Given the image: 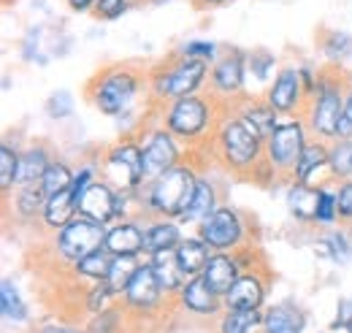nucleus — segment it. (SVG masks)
I'll use <instances>...</instances> for the list:
<instances>
[{
	"label": "nucleus",
	"mask_w": 352,
	"mask_h": 333,
	"mask_svg": "<svg viewBox=\"0 0 352 333\" xmlns=\"http://www.w3.org/2000/svg\"><path fill=\"white\" fill-rule=\"evenodd\" d=\"M198 171L187 163H179L176 168L166 171L155 182H146L144 193V211L152 217H166V219H182L187 211L195 184H198Z\"/></svg>",
	"instance_id": "1"
},
{
	"label": "nucleus",
	"mask_w": 352,
	"mask_h": 333,
	"mask_svg": "<svg viewBox=\"0 0 352 333\" xmlns=\"http://www.w3.org/2000/svg\"><path fill=\"white\" fill-rule=\"evenodd\" d=\"M214 141L220 158L233 173H252L265 160V141L239 114L222 120Z\"/></svg>",
	"instance_id": "2"
},
{
	"label": "nucleus",
	"mask_w": 352,
	"mask_h": 333,
	"mask_svg": "<svg viewBox=\"0 0 352 333\" xmlns=\"http://www.w3.org/2000/svg\"><path fill=\"white\" fill-rule=\"evenodd\" d=\"M138 89H141V74L133 65H122V63L98 71L87 87L92 106L106 117H117L128 111Z\"/></svg>",
	"instance_id": "3"
},
{
	"label": "nucleus",
	"mask_w": 352,
	"mask_h": 333,
	"mask_svg": "<svg viewBox=\"0 0 352 333\" xmlns=\"http://www.w3.org/2000/svg\"><path fill=\"white\" fill-rule=\"evenodd\" d=\"M209 74H212V71H209L206 63H201V60H187V57L174 54L168 63H160V65L149 74L152 95H155V100L174 103L179 98L195 95V92L204 87Z\"/></svg>",
	"instance_id": "4"
},
{
	"label": "nucleus",
	"mask_w": 352,
	"mask_h": 333,
	"mask_svg": "<svg viewBox=\"0 0 352 333\" xmlns=\"http://www.w3.org/2000/svg\"><path fill=\"white\" fill-rule=\"evenodd\" d=\"M100 179L109 182L117 193H138L146 184L141 144L133 138H122L109 147L100 158Z\"/></svg>",
	"instance_id": "5"
},
{
	"label": "nucleus",
	"mask_w": 352,
	"mask_h": 333,
	"mask_svg": "<svg viewBox=\"0 0 352 333\" xmlns=\"http://www.w3.org/2000/svg\"><path fill=\"white\" fill-rule=\"evenodd\" d=\"M214 122V103L201 95H187L163 109V127L179 141H198Z\"/></svg>",
	"instance_id": "6"
},
{
	"label": "nucleus",
	"mask_w": 352,
	"mask_h": 333,
	"mask_svg": "<svg viewBox=\"0 0 352 333\" xmlns=\"http://www.w3.org/2000/svg\"><path fill=\"white\" fill-rule=\"evenodd\" d=\"M307 125L304 120H285L279 122L276 130L265 138V163L274 168V173L279 176H293L298 160L307 149Z\"/></svg>",
	"instance_id": "7"
},
{
	"label": "nucleus",
	"mask_w": 352,
	"mask_h": 333,
	"mask_svg": "<svg viewBox=\"0 0 352 333\" xmlns=\"http://www.w3.org/2000/svg\"><path fill=\"white\" fill-rule=\"evenodd\" d=\"M344 98H347V89H344L342 79L320 74L317 92H314L311 109H309V127L320 138H333L336 141L339 120H342V111H344Z\"/></svg>",
	"instance_id": "8"
},
{
	"label": "nucleus",
	"mask_w": 352,
	"mask_h": 333,
	"mask_svg": "<svg viewBox=\"0 0 352 333\" xmlns=\"http://www.w3.org/2000/svg\"><path fill=\"white\" fill-rule=\"evenodd\" d=\"M106 225L87 219V217H74L63 230L54 233V250L63 260L68 263H76L82 257H87L89 252L100 250L103 241H106Z\"/></svg>",
	"instance_id": "9"
},
{
	"label": "nucleus",
	"mask_w": 352,
	"mask_h": 333,
	"mask_svg": "<svg viewBox=\"0 0 352 333\" xmlns=\"http://www.w3.org/2000/svg\"><path fill=\"white\" fill-rule=\"evenodd\" d=\"M141 155H144V179L155 182L157 176H163L166 171L179 166L182 160V147L171 130L166 127H155L144 136L141 141Z\"/></svg>",
	"instance_id": "10"
},
{
	"label": "nucleus",
	"mask_w": 352,
	"mask_h": 333,
	"mask_svg": "<svg viewBox=\"0 0 352 333\" xmlns=\"http://www.w3.org/2000/svg\"><path fill=\"white\" fill-rule=\"evenodd\" d=\"M244 219L236 208L220 206L212 217L198 225V236L212 247V252H236L244 241Z\"/></svg>",
	"instance_id": "11"
},
{
	"label": "nucleus",
	"mask_w": 352,
	"mask_h": 333,
	"mask_svg": "<svg viewBox=\"0 0 352 333\" xmlns=\"http://www.w3.org/2000/svg\"><path fill=\"white\" fill-rule=\"evenodd\" d=\"M247 52L241 49H230L220 54V60L212 65V74H209V82H212V89L222 95V98H236L241 89H244V82H247Z\"/></svg>",
	"instance_id": "12"
},
{
	"label": "nucleus",
	"mask_w": 352,
	"mask_h": 333,
	"mask_svg": "<svg viewBox=\"0 0 352 333\" xmlns=\"http://www.w3.org/2000/svg\"><path fill=\"white\" fill-rule=\"evenodd\" d=\"M265 100L271 103V109L276 114H296L301 109V103L309 100L307 92H304V82H301V71L293 65L282 68L268 87Z\"/></svg>",
	"instance_id": "13"
},
{
	"label": "nucleus",
	"mask_w": 352,
	"mask_h": 333,
	"mask_svg": "<svg viewBox=\"0 0 352 333\" xmlns=\"http://www.w3.org/2000/svg\"><path fill=\"white\" fill-rule=\"evenodd\" d=\"M79 214L100 225H109L111 219H117V190L103 179L92 182L79 195Z\"/></svg>",
	"instance_id": "14"
},
{
	"label": "nucleus",
	"mask_w": 352,
	"mask_h": 333,
	"mask_svg": "<svg viewBox=\"0 0 352 333\" xmlns=\"http://www.w3.org/2000/svg\"><path fill=\"white\" fill-rule=\"evenodd\" d=\"M103 250L114 257H141L144 255V225L138 219H120L106 230Z\"/></svg>",
	"instance_id": "15"
},
{
	"label": "nucleus",
	"mask_w": 352,
	"mask_h": 333,
	"mask_svg": "<svg viewBox=\"0 0 352 333\" xmlns=\"http://www.w3.org/2000/svg\"><path fill=\"white\" fill-rule=\"evenodd\" d=\"M163 288H160V282H157V277H155V268H152V263H149V257L141 263V268L135 271V277L131 279V285H128V290H125V301L135 306V309H155L160 301H163Z\"/></svg>",
	"instance_id": "16"
},
{
	"label": "nucleus",
	"mask_w": 352,
	"mask_h": 333,
	"mask_svg": "<svg viewBox=\"0 0 352 333\" xmlns=\"http://www.w3.org/2000/svg\"><path fill=\"white\" fill-rule=\"evenodd\" d=\"M241 274H244V268H241L236 252H214V255L209 257V263H206V268H204L201 277L206 279V285L217 292L220 298H225L228 290L233 288V282H236Z\"/></svg>",
	"instance_id": "17"
},
{
	"label": "nucleus",
	"mask_w": 352,
	"mask_h": 333,
	"mask_svg": "<svg viewBox=\"0 0 352 333\" xmlns=\"http://www.w3.org/2000/svg\"><path fill=\"white\" fill-rule=\"evenodd\" d=\"M179 301L187 312L192 314H201V317H212L220 312V306L225 303L217 292L206 285L204 277H192L184 282V288L179 290Z\"/></svg>",
	"instance_id": "18"
},
{
	"label": "nucleus",
	"mask_w": 352,
	"mask_h": 333,
	"mask_svg": "<svg viewBox=\"0 0 352 333\" xmlns=\"http://www.w3.org/2000/svg\"><path fill=\"white\" fill-rule=\"evenodd\" d=\"M265 298V282L261 279L258 271H244L233 288L228 290V295L222 298L225 301V309H261Z\"/></svg>",
	"instance_id": "19"
},
{
	"label": "nucleus",
	"mask_w": 352,
	"mask_h": 333,
	"mask_svg": "<svg viewBox=\"0 0 352 333\" xmlns=\"http://www.w3.org/2000/svg\"><path fill=\"white\" fill-rule=\"evenodd\" d=\"M182 228L176 219H166V217H152L144 225V255H157V252L176 250L182 244Z\"/></svg>",
	"instance_id": "20"
},
{
	"label": "nucleus",
	"mask_w": 352,
	"mask_h": 333,
	"mask_svg": "<svg viewBox=\"0 0 352 333\" xmlns=\"http://www.w3.org/2000/svg\"><path fill=\"white\" fill-rule=\"evenodd\" d=\"M220 208V193H217V184L206 176H198V184H195V193H192V201L187 211L182 214V222L184 225H201L206 217H212L214 211Z\"/></svg>",
	"instance_id": "21"
},
{
	"label": "nucleus",
	"mask_w": 352,
	"mask_h": 333,
	"mask_svg": "<svg viewBox=\"0 0 352 333\" xmlns=\"http://www.w3.org/2000/svg\"><path fill=\"white\" fill-rule=\"evenodd\" d=\"M212 255H214L212 247L201 236H184L182 244L176 247V263H179L182 274L187 279H192V277H201L204 274V268H206V263H209Z\"/></svg>",
	"instance_id": "22"
},
{
	"label": "nucleus",
	"mask_w": 352,
	"mask_h": 333,
	"mask_svg": "<svg viewBox=\"0 0 352 333\" xmlns=\"http://www.w3.org/2000/svg\"><path fill=\"white\" fill-rule=\"evenodd\" d=\"M52 155L44 144L28 147L25 152H19V173H16V187H28V184H38L44 179L46 168L52 166Z\"/></svg>",
	"instance_id": "23"
},
{
	"label": "nucleus",
	"mask_w": 352,
	"mask_h": 333,
	"mask_svg": "<svg viewBox=\"0 0 352 333\" xmlns=\"http://www.w3.org/2000/svg\"><path fill=\"white\" fill-rule=\"evenodd\" d=\"M307 317L296 303H276L263 314V333H301Z\"/></svg>",
	"instance_id": "24"
},
{
	"label": "nucleus",
	"mask_w": 352,
	"mask_h": 333,
	"mask_svg": "<svg viewBox=\"0 0 352 333\" xmlns=\"http://www.w3.org/2000/svg\"><path fill=\"white\" fill-rule=\"evenodd\" d=\"M74 217H79V204H76V195L74 190H63L52 198H46V206H44V225L49 230H63Z\"/></svg>",
	"instance_id": "25"
},
{
	"label": "nucleus",
	"mask_w": 352,
	"mask_h": 333,
	"mask_svg": "<svg viewBox=\"0 0 352 333\" xmlns=\"http://www.w3.org/2000/svg\"><path fill=\"white\" fill-rule=\"evenodd\" d=\"M239 117L252 127L263 141L276 130V125H279V114L271 109V103H268V100H258V98L244 100V106L239 109Z\"/></svg>",
	"instance_id": "26"
},
{
	"label": "nucleus",
	"mask_w": 352,
	"mask_h": 333,
	"mask_svg": "<svg viewBox=\"0 0 352 333\" xmlns=\"http://www.w3.org/2000/svg\"><path fill=\"white\" fill-rule=\"evenodd\" d=\"M320 190L322 187H311L304 182H293L287 190V208L296 219L301 222H314L317 219V204H320Z\"/></svg>",
	"instance_id": "27"
},
{
	"label": "nucleus",
	"mask_w": 352,
	"mask_h": 333,
	"mask_svg": "<svg viewBox=\"0 0 352 333\" xmlns=\"http://www.w3.org/2000/svg\"><path fill=\"white\" fill-rule=\"evenodd\" d=\"M149 263H152L155 277H157V282H160V288H163L166 295H174V292H179L184 288L187 277L182 274V268H179V263H176V250L149 255Z\"/></svg>",
	"instance_id": "28"
},
{
	"label": "nucleus",
	"mask_w": 352,
	"mask_h": 333,
	"mask_svg": "<svg viewBox=\"0 0 352 333\" xmlns=\"http://www.w3.org/2000/svg\"><path fill=\"white\" fill-rule=\"evenodd\" d=\"M328 152H331V147L325 141H309L304 155H301V160H298V168L293 173V179L296 182H304V184H311V179L322 168H328Z\"/></svg>",
	"instance_id": "29"
},
{
	"label": "nucleus",
	"mask_w": 352,
	"mask_h": 333,
	"mask_svg": "<svg viewBox=\"0 0 352 333\" xmlns=\"http://www.w3.org/2000/svg\"><path fill=\"white\" fill-rule=\"evenodd\" d=\"M44 206H46V193L38 184H28V187H16V195H14V211L19 219L30 222L36 217H44Z\"/></svg>",
	"instance_id": "30"
},
{
	"label": "nucleus",
	"mask_w": 352,
	"mask_h": 333,
	"mask_svg": "<svg viewBox=\"0 0 352 333\" xmlns=\"http://www.w3.org/2000/svg\"><path fill=\"white\" fill-rule=\"evenodd\" d=\"M141 257H111L109 274H106V285L111 288L114 295H125L131 279L135 277V271L141 268Z\"/></svg>",
	"instance_id": "31"
},
{
	"label": "nucleus",
	"mask_w": 352,
	"mask_h": 333,
	"mask_svg": "<svg viewBox=\"0 0 352 333\" xmlns=\"http://www.w3.org/2000/svg\"><path fill=\"white\" fill-rule=\"evenodd\" d=\"M263 325L261 309H228L220 320V333H252Z\"/></svg>",
	"instance_id": "32"
},
{
	"label": "nucleus",
	"mask_w": 352,
	"mask_h": 333,
	"mask_svg": "<svg viewBox=\"0 0 352 333\" xmlns=\"http://www.w3.org/2000/svg\"><path fill=\"white\" fill-rule=\"evenodd\" d=\"M111 257H114V255H109V252L100 247V250L89 252L87 257L76 260V263H74V271H76V277H82V279H89V282H103V279H106V274H109Z\"/></svg>",
	"instance_id": "33"
},
{
	"label": "nucleus",
	"mask_w": 352,
	"mask_h": 333,
	"mask_svg": "<svg viewBox=\"0 0 352 333\" xmlns=\"http://www.w3.org/2000/svg\"><path fill=\"white\" fill-rule=\"evenodd\" d=\"M320 49L328 63H342L352 54V36L347 30H325L320 36Z\"/></svg>",
	"instance_id": "34"
},
{
	"label": "nucleus",
	"mask_w": 352,
	"mask_h": 333,
	"mask_svg": "<svg viewBox=\"0 0 352 333\" xmlns=\"http://www.w3.org/2000/svg\"><path fill=\"white\" fill-rule=\"evenodd\" d=\"M0 309H3V317L11 323L28 320V303L22 301V295L11 279H3V285H0Z\"/></svg>",
	"instance_id": "35"
},
{
	"label": "nucleus",
	"mask_w": 352,
	"mask_h": 333,
	"mask_svg": "<svg viewBox=\"0 0 352 333\" xmlns=\"http://www.w3.org/2000/svg\"><path fill=\"white\" fill-rule=\"evenodd\" d=\"M74 176H76V171H71L68 163L52 160V166L46 168L44 179H41V187H44L46 198H52V195H57L63 190H71L74 187Z\"/></svg>",
	"instance_id": "36"
},
{
	"label": "nucleus",
	"mask_w": 352,
	"mask_h": 333,
	"mask_svg": "<svg viewBox=\"0 0 352 333\" xmlns=\"http://www.w3.org/2000/svg\"><path fill=\"white\" fill-rule=\"evenodd\" d=\"M328 171L336 179H352V138H336L331 144Z\"/></svg>",
	"instance_id": "37"
},
{
	"label": "nucleus",
	"mask_w": 352,
	"mask_h": 333,
	"mask_svg": "<svg viewBox=\"0 0 352 333\" xmlns=\"http://www.w3.org/2000/svg\"><path fill=\"white\" fill-rule=\"evenodd\" d=\"M16 173H19V152L3 141L0 144V190L11 193L16 187Z\"/></svg>",
	"instance_id": "38"
},
{
	"label": "nucleus",
	"mask_w": 352,
	"mask_h": 333,
	"mask_svg": "<svg viewBox=\"0 0 352 333\" xmlns=\"http://www.w3.org/2000/svg\"><path fill=\"white\" fill-rule=\"evenodd\" d=\"M176 54L179 57H187V60H201V63H217L220 60V54H217V43L214 41H187L182 43L179 49H176Z\"/></svg>",
	"instance_id": "39"
},
{
	"label": "nucleus",
	"mask_w": 352,
	"mask_h": 333,
	"mask_svg": "<svg viewBox=\"0 0 352 333\" xmlns=\"http://www.w3.org/2000/svg\"><path fill=\"white\" fill-rule=\"evenodd\" d=\"M133 3H138V0H98L95 8H92V17L100 19V22H114V19H120L122 14L131 11Z\"/></svg>",
	"instance_id": "40"
},
{
	"label": "nucleus",
	"mask_w": 352,
	"mask_h": 333,
	"mask_svg": "<svg viewBox=\"0 0 352 333\" xmlns=\"http://www.w3.org/2000/svg\"><path fill=\"white\" fill-rule=\"evenodd\" d=\"M71 111H74V95L68 89H57L46 98V114L52 120H65L71 117Z\"/></svg>",
	"instance_id": "41"
},
{
	"label": "nucleus",
	"mask_w": 352,
	"mask_h": 333,
	"mask_svg": "<svg viewBox=\"0 0 352 333\" xmlns=\"http://www.w3.org/2000/svg\"><path fill=\"white\" fill-rule=\"evenodd\" d=\"M274 65H276V57L271 52H265V49H258V52H250L247 54V71L255 74V79H261V82L268 79V74L274 71Z\"/></svg>",
	"instance_id": "42"
},
{
	"label": "nucleus",
	"mask_w": 352,
	"mask_h": 333,
	"mask_svg": "<svg viewBox=\"0 0 352 333\" xmlns=\"http://www.w3.org/2000/svg\"><path fill=\"white\" fill-rule=\"evenodd\" d=\"M339 219V208H336V190L322 187L320 190V204H317V219L320 225H333Z\"/></svg>",
	"instance_id": "43"
},
{
	"label": "nucleus",
	"mask_w": 352,
	"mask_h": 333,
	"mask_svg": "<svg viewBox=\"0 0 352 333\" xmlns=\"http://www.w3.org/2000/svg\"><path fill=\"white\" fill-rule=\"evenodd\" d=\"M109 298H114V292H111V288L106 285V279H103V282H95V285L87 290V312L89 314H100V312H106Z\"/></svg>",
	"instance_id": "44"
},
{
	"label": "nucleus",
	"mask_w": 352,
	"mask_h": 333,
	"mask_svg": "<svg viewBox=\"0 0 352 333\" xmlns=\"http://www.w3.org/2000/svg\"><path fill=\"white\" fill-rule=\"evenodd\" d=\"M336 208H339V219L352 225V179H344L336 190Z\"/></svg>",
	"instance_id": "45"
},
{
	"label": "nucleus",
	"mask_w": 352,
	"mask_h": 333,
	"mask_svg": "<svg viewBox=\"0 0 352 333\" xmlns=\"http://www.w3.org/2000/svg\"><path fill=\"white\" fill-rule=\"evenodd\" d=\"M92 182H98V179H95V168L92 166H85V168H79V171H76V176H74V187H71V190H74V195H76V204H79V195L87 190Z\"/></svg>",
	"instance_id": "46"
},
{
	"label": "nucleus",
	"mask_w": 352,
	"mask_h": 333,
	"mask_svg": "<svg viewBox=\"0 0 352 333\" xmlns=\"http://www.w3.org/2000/svg\"><path fill=\"white\" fill-rule=\"evenodd\" d=\"M336 138H352V87H347L344 111H342V120H339V136Z\"/></svg>",
	"instance_id": "47"
},
{
	"label": "nucleus",
	"mask_w": 352,
	"mask_h": 333,
	"mask_svg": "<svg viewBox=\"0 0 352 333\" xmlns=\"http://www.w3.org/2000/svg\"><path fill=\"white\" fill-rule=\"evenodd\" d=\"M325 244H331V255L333 257H342V255H350V241L344 233H331L325 239Z\"/></svg>",
	"instance_id": "48"
},
{
	"label": "nucleus",
	"mask_w": 352,
	"mask_h": 333,
	"mask_svg": "<svg viewBox=\"0 0 352 333\" xmlns=\"http://www.w3.org/2000/svg\"><path fill=\"white\" fill-rule=\"evenodd\" d=\"M352 323V301L350 298H344V301H339V317H336V323L333 325H350Z\"/></svg>",
	"instance_id": "49"
},
{
	"label": "nucleus",
	"mask_w": 352,
	"mask_h": 333,
	"mask_svg": "<svg viewBox=\"0 0 352 333\" xmlns=\"http://www.w3.org/2000/svg\"><path fill=\"white\" fill-rule=\"evenodd\" d=\"M98 0H65V6L74 11V14H92Z\"/></svg>",
	"instance_id": "50"
},
{
	"label": "nucleus",
	"mask_w": 352,
	"mask_h": 333,
	"mask_svg": "<svg viewBox=\"0 0 352 333\" xmlns=\"http://www.w3.org/2000/svg\"><path fill=\"white\" fill-rule=\"evenodd\" d=\"M195 8H214V6H222V3H228V0H190Z\"/></svg>",
	"instance_id": "51"
},
{
	"label": "nucleus",
	"mask_w": 352,
	"mask_h": 333,
	"mask_svg": "<svg viewBox=\"0 0 352 333\" xmlns=\"http://www.w3.org/2000/svg\"><path fill=\"white\" fill-rule=\"evenodd\" d=\"M44 333H82V331H74V328H63V325H49V328H44Z\"/></svg>",
	"instance_id": "52"
},
{
	"label": "nucleus",
	"mask_w": 352,
	"mask_h": 333,
	"mask_svg": "<svg viewBox=\"0 0 352 333\" xmlns=\"http://www.w3.org/2000/svg\"><path fill=\"white\" fill-rule=\"evenodd\" d=\"M144 3H149V6H163V3H171V0H144Z\"/></svg>",
	"instance_id": "53"
},
{
	"label": "nucleus",
	"mask_w": 352,
	"mask_h": 333,
	"mask_svg": "<svg viewBox=\"0 0 352 333\" xmlns=\"http://www.w3.org/2000/svg\"><path fill=\"white\" fill-rule=\"evenodd\" d=\"M347 333H352V323H350V325H347Z\"/></svg>",
	"instance_id": "54"
},
{
	"label": "nucleus",
	"mask_w": 352,
	"mask_h": 333,
	"mask_svg": "<svg viewBox=\"0 0 352 333\" xmlns=\"http://www.w3.org/2000/svg\"><path fill=\"white\" fill-rule=\"evenodd\" d=\"M350 87H352V74H350Z\"/></svg>",
	"instance_id": "55"
},
{
	"label": "nucleus",
	"mask_w": 352,
	"mask_h": 333,
	"mask_svg": "<svg viewBox=\"0 0 352 333\" xmlns=\"http://www.w3.org/2000/svg\"><path fill=\"white\" fill-rule=\"evenodd\" d=\"M350 233H352V225H350Z\"/></svg>",
	"instance_id": "56"
}]
</instances>
